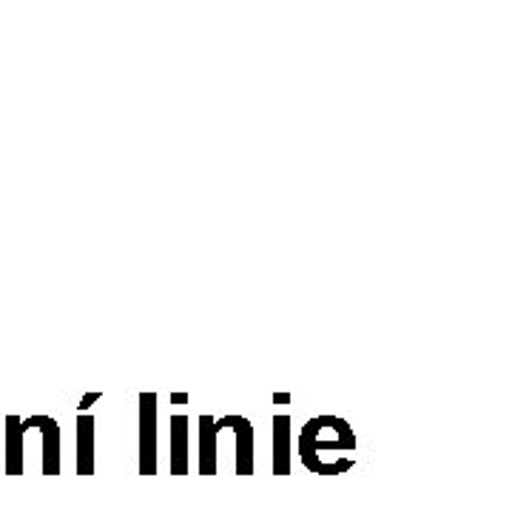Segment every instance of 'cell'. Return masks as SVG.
<instances>
[{"label": "cell", "instance_id": "1", "mask_svg": "<svg viewBox=\"0 0 512 512\" xmlns=\"http://www.w3.org/2000/svg\"><path fill=\"white\" fill-rule=\"evenodd\" d=\"M356 436L339 416H316L299 436V456L316 476H339L353 467Z\"/></svg>", "mask_w": 512, "mask_h": 512}, {"label": "cell", "instance_id": "2", "mask_svg": "<svg viewBox=\"0 0 512 512\" xmlns=\"http://www.w3.org/2000/svg\"><path fill=\"white\" fill-rule=\"evenodd\" d=\"M140 473H157V396H140Z\"/></svg>", "mask_w": 512, "mask_h": 512}, {"label": "cell", "instance_id": "3", "mask_svg": "<svg viewBox=\"0 0 512 512\" xmlns=\"http://www.w3.org/2000/svg\"><path fill=\"white\" fill-rule=\"evenodd\" d=\"M217 427H234L237 436V473L239 476H251L254 473V427L251 421L242 416H225L217 421Z\"/></svg>", "mask_w": 512, "mask_h": 512}, {"label": "cell", "instance_id": "4", "mask_svg": "<svg viewBox=\"0 0 512 512\" xmlns=\"http://www.w3.org/2000/svg\"><path fill=\"white\" fill-rule=\"evenodd\" d=\"M217 436L220 427L214 416L200 419V476H214L217 473Z\"/></svg>", "mask_w": 512, "mask_h": 512}, {"label": "cell", "instance_id": "5", "mask_svg": "<svg viewBox=\"0 0 512 512\" xmlns=\"http://www.w3.org/2000/svg\"><path fill=\"white\" fill-rule=\"evenodd\" d=\"M291 473V419L276 416L274 419V476Z\"/></svg>", "mask_w": 512, "mask_h": 512}, {"label": "cell", "instance_id": "6", "mask_svg": "<svg viewBox=\"0 0 512 512\" xmlns=\"http://www.w3.org/2000/svg\"><path fill=\"white\" fill-rule=\"evenodd\" d=\"M171 473L174 476L188 473V419L185 416L171 419Z\"/></svg>", "mask_w": 512, "mask_h": 512}, {"label": "cell", "instance_id": "7", "mask_svg": "<svg viewBox=\"0 0 512 512\" xmlns=\"http://www.w3.org/2000/svg\"><path fill=\"white\" fill-rule=\"evenodd\" d=\"M77 441H80V450H77V467L83 476H89L94 467V421L86 416L77 424Z\"/></svg>", "mask_w": 512, "mask_h": 512}]
</instances>
